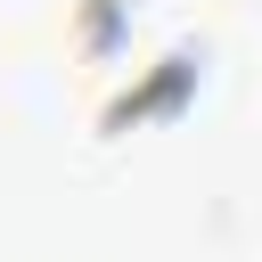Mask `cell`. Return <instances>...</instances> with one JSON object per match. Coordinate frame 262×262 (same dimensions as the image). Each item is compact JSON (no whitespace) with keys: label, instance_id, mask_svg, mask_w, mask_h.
I'll return each instance as SVG.
<instances>
[{"label":"cell","instance_id":"obj_1","mask_svg":"<svg viewBox=\"0 0 262 262\" xmlns=\"http://www.w3.org/2000/svg\"><path fill=\"white\" fill-rule=\"evenodd\" d=\"M196 90V57L180 49V57H164V74H147L139 90H123L115 106H106V131H123V123H147V115H164V106H180Z\"/></svg>","mask_w":262,"mask_h":262},{"label":"cell","instance_id":"obj_2","mask_svg":"<svg viewBox=\"0 0 262 262\" xmlns=\"http://www.w3.org/2000/svg\"><path fill=\"white\" fill-rule=\"evenodd\" d=\"M123 33V0H82V57H106Z\"/></svg>","mask_w":262,"mask_h":262}]
</instances>
